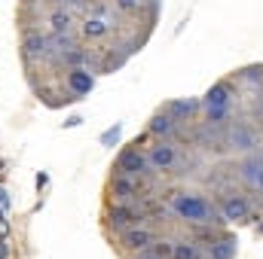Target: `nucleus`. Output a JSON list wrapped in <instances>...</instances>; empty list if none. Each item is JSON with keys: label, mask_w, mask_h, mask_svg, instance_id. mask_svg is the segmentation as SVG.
Instances as JSON below:
<instances>
[{"label": "nucleus", "mask_w": 263, "mask_h": 259, "mask_svg": "<svg viewBox=\"0 0 263 259\" xmlns=\"http://www.w3.org/2000/svg\"><path fill=\"white\" fill-rule=\"evenodd\" d=\"M83 34H86V37H104V34H107V21H101V18H86Z\"/></svg>", "instance_id": "obj_15"}, {"label": "nucleus", "mask_w": 263, "mask_h": 259, "mask_svg": "<svg viewBox=\"0 0 263 259\" xmlns=\"http://www.w3.org/2000/svg\"><path fill=\"white\" fill-rule=\"evenodd\" d=\"M242 174H245V180H248L251 186L263 189V162L260 159H248V162L242 165Z\"/></svg>", "instance_id": "obj_10"}, {"label": "nucleus", "mask_w": 263, "mask_h": 259, "mask_svg": "<svg viewBox=\"0 0 263 259\" xmlns=\"http://www.w3.org/2000/svg\"><path fill=\"white\" fill-rule=\"evenodd\" d=\"M175 162H178V153H175L172 143H156V146L150 149V165H153V168L168 171V168H175Z\"/></svg>", "instance_id": "obj_5"}, {"label": "nucleus", "mask_w": 263, "mask_h": 259, "mask_svg": "<svg viewBox=\"0 0 263 259\" xmlns=\"http://www.w3.org/2000/svg\"><path fill=\"white\" fill-rule=\"evenodd\" d=\"M248 210H251V207H248V201H245V198H239V195H230V198L223 201V207H220L223 220H233V223H236V220H245V217H248Z\"/></svg>", "instance_id": "obj_7"}, {"label": "nucleus", "mask_w": 263, "mask_h": 259, "mask_svg": "<svg viewBox=\"0 0 263 259\" xmlns=\"http://www.w3.org/2000/svg\"><path fill=\"white\" fill-rule=\"evenodd\" d=\"M114 192L120 195V198H132V195L138 192V186L132 183L129 177H117V180H114Z\"/></svg>", "instance_id": "obj_17"}, {"label": "nucleus", "mask_w": 263, "mask_h": 259, "mask_svg": "<svg viewBox=\"0 0 263 259\" xmlns=\"http://www.w3.org/2000/svg\"><path fill=\"white\" fill-rule=\"evenodd\" d=\"M123 244H126L129 250H144V247L153 244V235H150L147 229H129V232L123 235Z\"/></svg>", "instance_id": "obj_8"}, {"label": "nucleus", "mask_w": 263, "mask_h": 259, "mask_svg": "<svg viewBox=\"0 0 263 259\" xmlns=\"http://www.w3.org/2000/svg\"><path fill=\"white\" fill-rule=\"evenodd\" d=\"M172 256H175V259H202V250H199L196 244H190V241H184V244H175V250H172Z\"/></svg>", "instance_id": "obj_14"}, {"label": "nucleus", "mask_w": 263, "mask_h": 259, "mask_svg": "<svg viewBox=\"0 0 263 259\" xmlns=\"http://www.w3.org/2000/svg\"><path fill=\"white\" fill-rule=\"evenodd\" d=\"M67 85H70V95H73V98H83V95L92 92L95 79H92L83 67H70V73H67Z\"/></svg>", "instance_id": "obj_4"}, {"label": "nucleus", "mask_w": 263, "mask_h": 259, "mask_svg": "<svg viewBox=\"0 0 263 259\" xmlns=\"http://www.w3.org/2000/svg\"><path fill=\"white\" fill-rule=\"evenodd\" d=\"M117 168L123 174H144L147 171V159L138 153V149H126L120 159H117Z\"/></svg>", "instance_id": "obj_6"}, {"label": "nucleus", "mask_w": 263, "mask_h": 259, "mask_svg": "<svg viewBox=\"0 0 263 259\" xmlns=\"http://www.w3.org/2000/svg\"><path fill=\"white\" fill-rule=\"evenodd\" d=\"M230 140H233V146H236V149H254V134L245 128V125H236Z\"/></svg>", "instance_id": "obj_12"}, {"label": "nucleus", "mask_w": 263, "mask_h": 259, "mask_svg": "<svg viewBox=\"0 0 263 259\" xmlns=\"http://www.w3.org/2000/svg\"><path fill=\"white\" fill-rule=\"evenodd\" d=\"M150 131H153V134H162V137H168V134L175 131V119H172L168 113H162V116H153Z\"/></svg>", "instance_id": "obj_13"}, {"label": "nucleus", "mask_w": 263, "mask_h": 259, "mask_svg": "<svg viewBox=\"0 0 263 259\" xmlns=\"http://www.w3.org/2000/svg\"><path fill=\"white\" fill-rule=\"evenodd\" d=\"M117 3H120V6H126V9H132V6H138L141 0H117Z\"/></svg>", "instance_id": "obj_21"}, {"label": "nucleus", "mask_w": 263, "mask_h": 259, "mask_svg": "<svg viewBox=\"0 0 263 259\" xmlns=\"http://www.w3.org/2000/svg\"><path fill=\"white\" fill-rule=\"evenodd\" d=\"M110 220H114V226H135V223H141V213H135L132 207H114Z\"/></svg>", "instance_id": "obj_11"}, {"label": "nucleus", "mask_w": 263, "mask_h": 259, "mask_svg": "<svg viewBox=\"0 0 263 259\" xmlns=\"http://www.w3.org/2000/svg\"><path fill=\"white\" fill-rule=\"evenodd\" d=\"M172 250H175V244H172V241H156V247H153V256L165 259V256H172Z\"/></svg>", "instance_id": "obj_20"}, {"label": "nucleus", "mask_w": 263, "mask_h": 259, "mask_svg": "<svg viewBox=\"0 0 263 259\" xmlns=\"http://www.w3.org/2000/svg\"><path fill=\"white\" fill-rule=\"evenodd\" d=\"M193 110H196V104H193V101H175V104L168 107V116H172V119L178 122L181 116H190Z\"/></svg>", "instance_id": "obj_16"}, {"label": "nucleus", "mask_w": 263, "mask_h": 259, "mask_svg": "<svg viewBox=\"0 0 263 259\" xmlns=\"http://www.w3.org/2000/svg\"><path fill=\"white\" fill-rule=\"evenodd\" d=\"M172 210L187 220V223H214V207L202 198V195H187L178 192L172 198Z\"/></svg>", "instance_id": "obj_1"}, {"label": "nucleus", "mask_w": 263, "mask_h": 259, "mask_svg": "<svg viewBox=\"0 0 263 259\" xmlns=\"http://www.w3.org/2000/svg\"><path fill=\"white\" fill-rule=\"evenodd\" d=\"M233 256H236V238L233 235L211 241V259H233Z\"/></svg>", "instance_id": "obj_9"}, {"label": "nucleus", "mask_w": 263, "mask_h": 259, "mask_svg": "<svg viewBox=\"0 0 263 259\" xmlns=\"http://www.w3.org/2000/svg\"><path fill=\"white\" fill-rule=\"evenodd\" d=\"M230 85L227 82H217L208 89L205 95V107H208V122H223L227 113H230Z\"/></svg>", "instance_id": "obj_2"}, {"label": "nucleus", "mask_w": 263, "mask_h": 259, "mask_svg": "<svg viewBox=\"0 0 263 259\" xmlns=\"http://www.w3.org/2000/svg\"><path fill=\"white\" fill-rule=\"evenodd\" d=\"M62 61H65L67 67H80L83 61H86V52H83L80 46H73V49H67L65 55H62Z\"/></svg>", "instance_id": "obj_18"}, {"label": "nucleus", "mask_w": 263, "mask_h": 259, "mask_svg": "<svg viewBox=\"0 0 263 259\" xmlns=\"http://www.w3.org/2000/svg\"><path fill=\"white\" fill-rule=\"evenodd\" d=\"M138 259H159V256H153V253H141Z\"/></svg>", "instance_id": "obj_22"}, {"label": "nucleus", "mask_w": 263, "mask_h": 259, "mask_svg": "<svg viewBox=\"0 0 263 259\" xmlns=\"http://www.w3.org/2000/svg\"><path fill=\"white\" fill-rule=\"evenodd\" d=\"M52 31H55V34H67V31H70V15H67V12H55V15H52Z\"/></svg>", "instance_id": "obj_19"}, {"label": "nucleus", "mask_w": 263, "mask_h": 259, "mask_svg": "<svg viewBox=\"0 0 263 259\" xmlns=\"http://www.w3.org/2000/svg\"><path fill=\"white\" fill-rule=\"evenodd\" d=\"M46 52H49L46 37H40V34H28V37L22 40V58H25V61H40V58H46Z\"/></svg>", "instance_id": "obj_3"}]
</instances>
